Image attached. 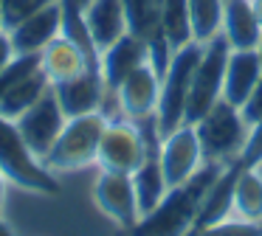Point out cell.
Here are the masks:
<instances>
[{"label":"cell","instance_id":"cell-1","mask_svg":"<svg viewBox=\"0 0 262 236\" xmlns=\"http://www.w3.org/2000/svg\"><path fill=\"white\" fill-rule=\"evenodd\" d=\"M0 172L6 174L9 183H14L29 194L57 197L62 191L57 174L29 149L17 124L6 115H0Z\"/></svg>","mask_w":262,"mask_h":236},{"label":"cell","instance_id":"cell-2","mask_svg":"<svg viewBox=\"0 0 262 236\" xmlns=\"http://www.w3.org/2000/svg\"><path fill=\"white\" fill-rule=\"evenodd\" d=\"M107 121L110 118L102 110L68 118L62 132H59V138H57V144L42 157V163L54 174L82 172V169L93 166L96 155H99V140H102V132L107 127Z\"/></svg>","mask_w":262,"mask_h":236},{"label":"cell","instance_id":"cell-3","mask_svg":"<svg viewBox=\"0 0 262 236\" xmlns=\"http://www.w3.org/2000/svg\"><path fill=\"white\" fill-rule=\"evenodd\" d=\"M200 56H203V42L192 39V42L181 45L172 54L169 67L161 76V96H158V110H155L161 138L183 124L189 90H192V79H194V70H198Z\"/></svg>","mask_w":262,"mask_h":236},{"label":"cell","instance_id":"cell-4","mask_svg":"<svg viewBox=\"0 0 262 236\" xmlns=\"http://www.w3.org/2000/svg\"><path fill=\"white\" fill-rule=\"evenodd\" d=\"M248 127L243 110L228 104L220 99L200 121H194L200 146H203V157L214 163H234L239 160V152L248 138Z\"/></svg>","mask_w":262,"mask_h":236},{"label":"cell","instance_id":"cell-5","mask_svg":"<svg viewBox=\"0 0 262 236\" xmlns=\"http://www.w3.org/2000/svg\"><path fill=\"white\" fill-rule=\"evenodd\" d=\"M228 54H231V45L226 42L223 34H217L209 42H203V56H200L198 70H194V79H192L183 124L200 121L223 99V76H226Z\"/></svg>","mask_w":262,"mask_h":236},{"label":"cell","instance_id":"cell-6","mask_svg":"<svg viewBox=\"0 0 262 236\" xmlns=\"http://www.w3.org/2000/svg\"><path fill=\"white\" fill-rule=\"evenodd\" d=\"M149 155H155V152L147 146L141 127L130 118H113V121H107L102 140H99L96 166L107 169V172L133 174Z\"/></svg>","mask_w":262,"mask_h":236},{"label":"cell","instance_id":"cell-7","mask_svg":"<svg viewBox=\"0 0 262 236\" xmlns=\"http://www.w3.org/2000/svg\"><path fill=\"white\" fill-rule=\"evenodd\" d=\"M93 205L104 214L113 225L124 230H136L141 222V211H138L136 188H133V177L124 172H107L102 169L99 177L93 180Z\"/></svg>","mask_w":262,"mask_h":236},{"label":"cell","instance_id":"cell-8","mask_svg":"<svg viewBox=\"0 0 262 236\" xmlns=\"http://www.w3.org/2000/svg\"><path fill=\"white\" fill-rule=\"evenodd\" d=\"M158 160H161V169H164V177L169 183V188L183 185L203 166L206 157H203V146H200L194 124H181V127H175L172 132H166L161 138Z\"/></svg>","mask_w":262,"mask_h":236},{"label":"cell","instance_id":"cell-9","mask_svg":"<svg viewBox=\"0 0 262 236\" xmlns=\"http://www.w3.org/2000/svg\"><path fill=\"white\" fill-rule=\"evenodd\" d=\"M65 121H68V115L62 112V107H59L54 90H48V93L42 96L40 101H34L23 115L14 118V124H17L23 140L29 144V149L34 152L40 160L51 152V146L57 144Z\"/></svg>","mask_w":262,"mask_h":236},{"label":"cell","instance_id":"cell-10","mask_svg":"<svg viewBox=\"0 0 262 236\" xmlns=\"http://www.w3.org/2000/svg\"><path fill=\"white\" fill-rule=\"evenodd\" d=\"M158 96H161V76L149 62L138 65L124 82L116 87V101L124 118L130 121H141V118H152L158 110Z\"/></svg>","mask_w":262,"mask_h":236},{"label":"cell","instance_id":"cell-11","mask_svg":"<svg viewBox=\"0 0 262 236\" xmlns=\"http://www.w3.org/2000/svg\"><path fill=\"white\" fill-rule=\"evenodd\" d=\"M51 90H54L59 107H62V112L68 118L102 110L104 99H107V84H104L102 73H99L96 67L85 70L82 76H76V79L51 84Z\"/></svg>","mask_w":262,"mask_h":236},{"label":"cell","instance_id":"cell-12","mask_svg":"<svg viewBox=\"0 0 262 236\" xmlns=\"http://www.w3.org/2000/svg\"><path fill=\"white\" fill-rule=\"evenodd\" d=\"M239 160L228 163L217 180L209 185L203 202L198 208V217L192 222V233H203V230H214L220 222L231 219L234 214V183H237V174H239Z\"/></svg>","mask_w":262,"mask_h":236},{"label":"cell","instance_id":"cell-13","mask_svg":"<svg viewBox=\"0 0 262 236\" xmlns=\"http://www.w3.org/2000/svg\"><path fill=\"white\" fill-rule=\"evenodd\" d=\"M59 34H62V3L54 0L37 14H31L29 20L14 26L9 31V37H12L14 54H40Z\"/></svg>","mask_w":262,"mask_h":236},{"label":"cell","instance_id":"cell-14","mask_svg":"<svg viewBox=\"0 0 262 236\" xmlns=\"http://www.w3.org/2000/svg\"><path fill=\"white\" fill-rule=\"evenodd\" d=\"M144 62H147V42L127 31L124 37H119L99 54V73H102L107 90H116Z\"/></svg>","mask_w":262,"mask_h":236},{"label":"cell","instance_id":"cell-15","mask_svg":"<svg viewBox=\"0 0 262 236\" xmlns=\"http://www.w3.org/2000/svg\"><path fill=\"white\" fill-rule=\"evenodd\" d=\"M82 14H85L88 31H91L93 45H96L99 54L130 31V28H127V14H124V3H121V0H88V3L82 6Z\"/></svg>","mask_w":262,"mask_h":236},{"label":"cell","instance_id":"cell-16","mask_svg":"<svg viewBox=\"0 0 262 236\" xmlns=\"http://www.w3.org/2000/svg\"><path fill=\"white\" fill-rule=\"evenodd\" d=\"M262 76V62L256 48L248 51H231L226 62V76H223V99L234 107H243L251 96L254 84Z\"/></svg>","mask_w":262,"mask_h":236},{"label":"cell","instance_id":"cell-17","mask_svg":"<svg viewBox=\"0 0 262 236\" xmlns=\"http://www.w3.org/2000/svg\"><path fill=\"white\" fill-rule=\"evenodd\" d=\"M40 67L46 70V76L51 79V84H57V82H68V79L82 76V73L91 70L93 65L79 45L59 34L57 39H51V42L40 51Z\"/></svg>","mask_w":262,"mask_h":236},{"label":"cell","instance_id":"cell-18","mask_svg":"<svg viewBox=\"0 0 262 236\" xmlns=\"http://www.w3.org/2000/svg\"><path fill=\"white\" fill-rule=\"evenodd\" d=\"M220 34L226 37V42L231 45V51L256 48L262 28H259V22H256L251 0H226V6H223Z\"/></svg>","mask_w":262,"mask_h":236},{"label":"cell","instance_id":"cell-19","mask_svg":"<svg viewBox=\"0 0 262 236\" xmlns=\"http://www.w3.org/2000/svg\"><path fill=\"white\" fill-rule=\"evenodd\" d=\"M130 177H133V188H136L138 211H141V219H144L166 200V194H169V183H166V177H164L158 155H149Z\"/></svg>","mask_w":262,"mask_h":236},{"label":"cell","instance_id":"cell-20","mask_svg":"<svg viewBox=\"0 0 262 236\" xmlns=\"http://www.w3.org/2000/svg\"><path fill=\"white\" fill-rule=\"evenodd\" d=\"M231 219L262 225V169H239L234 183V214Z\"/></svg>","mask_w":262,"mask_h":236},{"label":"cell","instance_id":"cell-21","mask_svg":"<svg viewBox=\"0 0 262 236\" xmlns=\"http://www.w3.org/2000/svg\"><path fill=\"white\" fill-rule=\"evenodd\" d=\"M48 90H51V79L46 76L42 67H37V70H31L26 79H20L9 93L0 99V115H6L14 121V118L23 115L34 101H40Z\"/></svg>","mask_w":262,"mask_h":236},{"label":"cell","instance_id":"cell-22","mask_svg":"<svg viewBox=\"0 0 262 236\" xmlns=\"http://www.w3.org/2000/svg\"><path fill=\"white\" fill-rule=\"evenodd\" d=\"M161 31L172 42V48L192 42V20H189V3L186 0H161Z\"/></svg>","mask_w":262,"mask_h":236},{"label":"cell","instance_id":"cell-23","mask_svg":"<svg viewBox=\"0 0 262 236\" xmlns=\"http://www.w3.org/2000/svg\"><path fill=\"white\" fill-rule=\"evenodd\" d=\"M189 20H192V37L198 42H209L220 34L223 26V6L226 0H186Z\"/></svg>","mask_w":262,"mask_h":236},{"label":"cell","instance_id":"cell-24","mask_svg":"<svg viewBox=\"0 0 262 236\" xmlns=\"http://www.w3.org/2000/svg\"><path fill=\"white\" fill-rule=\"evenodd\" d=\"M62 3V37H68L71 42H76L85 56L91 59L93 67H99V51L93 45V37L88 31V22H85V14H82V6L74 3V0H59Z\"/></svg>","mask_w":262,"mask_h":236},{"label":"cell","instance_id":"cell-25","mask_svg":"<svg viewBox=\"0 0 262 236\" xmlns=\"http://www.w3.org/2000/svg\"><path fill=\"white\" fill-rule=\"evenodd\" d=\"M121 3L130 34L149 39L155 31H161V0H121Z\"/></svg>","mask_w":262,"mask_h":236},{"label":"cell","instance_id":"cell-26","mask_svg":"<svg viewBox=\"0 0 262 236\" xmlns=\"http://www.w3.org/2000/svg\"><path fill=\"white\" fill-rule=\"evenodd\" d=\"M37 67H40V54H14V59L0 70V99Z\"/></svg>","mask_w":262,"mask_h":236},{"label":"cell","instance_id":"cell-27","mask_svg":"<svg viewBox=\"0 0 262 236\" xmlns=\"http://www.w3.org/2000/svg\"><path fill=\"white\" fill-rule=\"evenodd\" d=\"M54 0H0V11H3V28L12 31L14 26H20L23 20H29L31 14H37L40 9H46Z\"/></svg>","mask_w":262,"mask_h":236},{"label":"cell","instance_id":"cell-28","mask_svg":"<svg viewBox=\"0 0 262 236\" xmlns=\"http://www.w3.org/2000/svg\"><path fill=\"white\" fill-rule=\"evenodd\" d=\"M259 163H262V118L248 127V138H245V146L239 152V166L254 169Z\"/></svg>","mask_w":262,"mask_h":236},{"label":"cell","instance_id":"cell-29","mask_svg":"<svg viewBox=\"0 0 262 236\" xmlns=\"http://www.w3.org/2000/svg\"><path fill=\"white\" fill-rule=\"evenodd\" d=\"M239 110H243V115H245V121H248V124H254V121H259V118H262V76H259V82L254 84L251 96L245 99V104L239 107Z\"/></svg>","mask_w":262,"mask_h":236},{"label":"cell","instance_id":"cell-30","mask_svg":"<svg viewBox=\"0 0 262 236\" xmlns=\"http://www.w3.org/2000/svg\"><path fill=\"white\" fill-rule=\"evenodd\" d=\"M14 59V45H12V37H9L6 28H0V70Z\"/></svg>","mask_w":262,"mask_h":236},{"label":"cell","instance_id":"cell-31","mask_svg":"<svg viewBox=\"0 0 262 236\" xmlns=\"http://www.w3.org/2000/svg\"><path fill=\"white\" fill-rule=\"evenodd\" d=\"M6 174L0 172V217H3V208H6Z\"/></svg>","mask_w":262,"mask_h":236},{"label":"cell","instance_id":"cell-32","mask_svg":"<svg viewBox=\"0 0 262 236\" xmlns=\"http://www.w3.org/2000/svg\"><path fill=\"white\" fill-rule=\"evenodd\" d=\"M251 6H254V14H256V22H259V28H262V0H251Z\"/></svg>","mask_w":262,"mask_h":236},{"label":"cell","instance_id":"cell-33","mask_svg":"<svg viewBox=\"0 0 262 236\" xmlns=\"http://www.w3.org/2000/svg\"><path fill=\"white\" fill-rule=\"evenodd\" d=\"M3 233H14V228H12V225H9L3 217H0V236H3Z\"/></svg>","mask_w":262,"mask_h":236},{"label":"cell","instance_id":"cell-34","mask_svg":"<svg viewBox=\"0 0 262 236\" xmlns=\"http://www.w3.org/2000/svg\"><path fill=\"white\" fill-rule=\"evenodd\" d=\"M256 54H259V62H262V34H259V42H256Z\"/></svg>","mask_w":262,"mask_h":236},{"label":"cell","instance_id":"cell-35","mask_svg":"<svg viewBox=\"0 0 262 236\" xmlns=\"http://www.w3.org/2000/svg\"><path fill=\"white\" fill-rule=\"evenodd\" d=\"M74 3H79V6H85V3H88V0H74Z\"/></svg>","mask_w":262,"mask_h":236},{"label":"cell","instance_id":"cell-36","mask_svg":"<svg viewBox=\"0 0 262 236\" xmlns=\"http://www.w3.org/2000/svg\"><path fill=\"white\" fill-rule=\"evenodd\" d=\"M0 28H3V11H0Z\"/></svg>","mask_w":262,"mask_h":236}]
</instances>
